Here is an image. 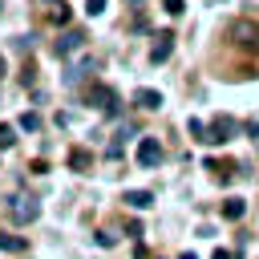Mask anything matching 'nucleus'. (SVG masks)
Wrapping results in <instances>:
<instances>
[{
  "label": "nucleus",
  "instance_id": "3",
  "mask_svg": "<svg viewBox=\"0 0 259 259\" xmlns=\"http://www.w3.org/2000/svg\"><path fill=\"white\" fill-rule=\"evenodd\" d=\"M85 105H97V109H105V113H117V93H113L109 85H89V89H85Z\"/></svg>",
  "mask_w": 259,
  "mask_h": 259
},
{
  "label": "nucleus",
  "instance_id": "19",
  "mask_svg": "<svg viewBox=\"0 0 259 259\" xmlns=\"http://www.w3.org/2000/svg\"><path fill=\"white\" fill-rule=\"evenodd\" d=\"M178 259H198V255H194V251H182V255H178Z\"/></svg>",
  "mask_w": 259,
  "mask_h": 259
},
{
  "label": "nucleus",
  "instance_id": "14",
  "mask_svg": "<svg viewBox=\"0 0 259 259\" xmlns=\"http://www.w3.org/2000/svg\"><path fill=\"white\" fill-rule=\"evenodd\" d=\"M12 142H16V138H12V125H4V121H0V150H8Z\"/></svg>",
  "mask_w": 259,
  "mask_h": 259
},
{
  "label": "nucleus",
  "instance_id": "2",
  "mask_svg": "<svg viewBox=\"0 0 259 259\" xmlns=\"http://www.w3.org/2000/svg\"><path fill=\"white\" fill-rule=\"evenodd\" d=\"M36 214H40V198H36V194H16V198L8 202V219H12L16 227L32 223Z\"/></svg>",
  "mask_w": 259,
  "mask_h": 259
},
{
  "label": "nucleus",
  "instance_id": "6",
  "mask_svg": "<svg viewBox=\"0 0 259 259\" xmlns=\"http://www.w3.org/2000/svg\"><path fill=\"white\" fill-rule=\"evenodd\" d=\"M134 105H138V109H158V105H162V93H158V89H138V93H134Z\"/></svg>",
  "mask_w": 259,
  "mask_h": 259
},
{
  "label": "nucleus",
  "instance_id": "15",
  "mask_svg": "<svg viewBox=\"0 0 259 259\" xmlns=\"http://www.w3.org/2000/svg\"><path fill=\"white\" fill-rule=\"evenodd\" d=\"M20 130H40V117H36V113H24V117H20Z\"/></svg>",
  "mask_w": 259,
  "mask_h": 259
},
{
  "label": "nucleus",
  "instance_id": "13",
  "mask_svg": "<svg viewBox=\"0 0 259 259\" xmlns=\"http://www.w3.org/2000/svg\"><path fill=\"white\" fill-rule=\"evenodd\" d=\"M186 125H190V134H194V138H198V142H202V146H206V125H202V121H198V117H190V121H186Z\"/></svg>",
  "mask_w": 259,
  "mask_h": 259
},
{
  "label": "nucleus",
  "instance_id": "4",
  "mask_svg": "<svg viewBox=\"0 0 259 259\" xmlns=\"http://www.w3.org/2000/svg\"><path fill=\"white\" fill-rule=\"evenodd\" d=\"M162 162V142L158 138H142L138 142V166H158Z\"/></svg>",
  "mask_w": 259,
  "mask_h": 259
},
{
  "label": "nucleus",
  "instance_id": "11",
  "mask_svg": "<svg viewBox=\"0 0 259 259\" xmlns=\"http://www.w3.org/2000/svg\"><path fill=\"white\" fill-rule=\"evenodd\" d=\"M24 247V239H16V235H4L0 231V251H20Z\"/></svg>",
  "mask_w": 259,
  "mask_h": 259
},
{
  "label": "nucleus",
  "instance_id": "8",
  "mask_svg": "<svg viewBox=\"0 0 259 259\" xmlns=\"http://www.w3.org/2000/svg\"><path fill=\"white\" fill-rule=\"evenodd\" d=\"M85 45V32L77 28V32H65L61 40H57V53H73V49H81Z\"/></svg>",
  "mask_w": 259,
  "mask_h": 259
},
{
  "label": "nucleus",
  "instance_id": "18",
  "mask_svg": "<svg viewBox=\"0 0 259 259\" xmlns=\"http://www.w3.org/2000/svg\"><path fill=\"white\" fill-rule=\"evenodd\" d=\"M210 259H235V255H231V251H227V247H219V251H214V255H210Z\"/></svg>",
  "mask_w": 259,
  "mask_h": 259
},
{
  "label": "nucleus",
  "instance_id": "20",
  "mask_svg": "<svg viewBox=\"0 0 259 259\" xmlns=\"http://www.w3.org/2000/svg\"><path fill=\"white\" fill-rule=\"evenodd\" d=\"M4 69H8V65H4V57H0V77H4Z\"/></svg>",
  "mask_w": 259,
  "mask_h": 259
},
{
  "label": "nucleus",
  "instance_id": "16",
  "mask_svg": "<svg viewBox=\"0 0 259 259\" xmlns=\"http://www.w3.org/2000/svg\"><path fill=\"white\" fill-rule=\"evenodd\" d=\"M113 243H117L113 231H97V247H113Z\"/></svg>",
  "mask_w": 259,
  "mask_h": 259
},
{
  "label": "nucleus",
  "instance_id": "5",
  "mask_svg": "<svg viewBox=\"0 0 259 259\" xmlns=\"http://www.w3.org/2000/svg\"><path fill=\"white\" fill-rule=\"evenodd\" d=\"M121 202H125V206H134V210H146V206H154V194H150V190H125V194H121Z\"/></svg>",
  "mask_w": 259,
  "mask_h": 259
},
{
  "label": "nucleus",
  "instance_id": "7",
  "mask_svg": "<svg viewBox=\"0 0 259 259\" xmlns=\"http://www.w3.org/2000/svg\"><path fill=\"white\" fill-rule=\"evenodd\" d=\"M170 49H174V36H166V32H162V36H158V45L150 49V61H154V65H162V61L170 57Z\"/></svg>",
  "mask_w": 259,
  "mask_h": 259
},
{
  "label": "nucleus",
  "instance_id": "9",
  "mask_svg": "<svg viewBox=\"0 0 259 259\" xmlns=\"http://www.w3.org/2000/svg\"><path fill=\"white\" fill-rule=\"evenodd\" d=\"M69 166H73V170H89V166H93V154L81 150V146H73V150H69Z\"/></svg>",
  "mask_w": 259,
  "mask_h": 259
},
{
  "label": "nucleus",
  "instance_id": "17",
  "mask_svg": "<svg viewBox=\"0 0 259 259\" xmlns=\"http://www.w3.org/2000/svg\"><path fill=\"white\" fill-rule=\"evenodd\" d=\"M85 12H89V16H101V12H105V0H85Z\"/></svg>",
  "mask_w": 259,
  "mask_h": 259
},
{
  "label": "nucleus",
  "instance_id": "10",
  "mask_svg": "<svg viewBox=\"0 0 259 259\" xmlns=\"http://www.w3.org/2000/svg\"><path fill=\"white\" fill-rule=\"evenodd\" d=\"M243 214H247V202L243 198H227L223 202V219H243Z\"/></svg>",
  "mask_w": 259,
  "mask_h": 259
},
{
  "label": "nucleus",
  "instance_id": "12",
  "mask_svg": "<svg viewBox=\"0 0 259 259\" xmlns=\"http://www.w3.org/2000/svg\"><path fill=\"white\" fill-rule=\"evenodd\" d=\"M162 8H166V16H182L186 12V0H162Z\"/></svg>",
  "mask_w": 259,
  "mask_h": 259
},
{
  "label": "nucleus",
  "instance_id": "1",
  "mask_svg": "<svg viewBox=\"0 0 259 259\" xmlns=\"http://www.w3.org/2000/svg\"><path fill=\"white\" fill-rule=\"evenodd\" d=\"M231 138H239V121H235L231 113L210 117V125H206V146H223V142H231Z\"/></svg>",
  "mask_w": 259,
  "mask_h": 259
}]
</instances>
